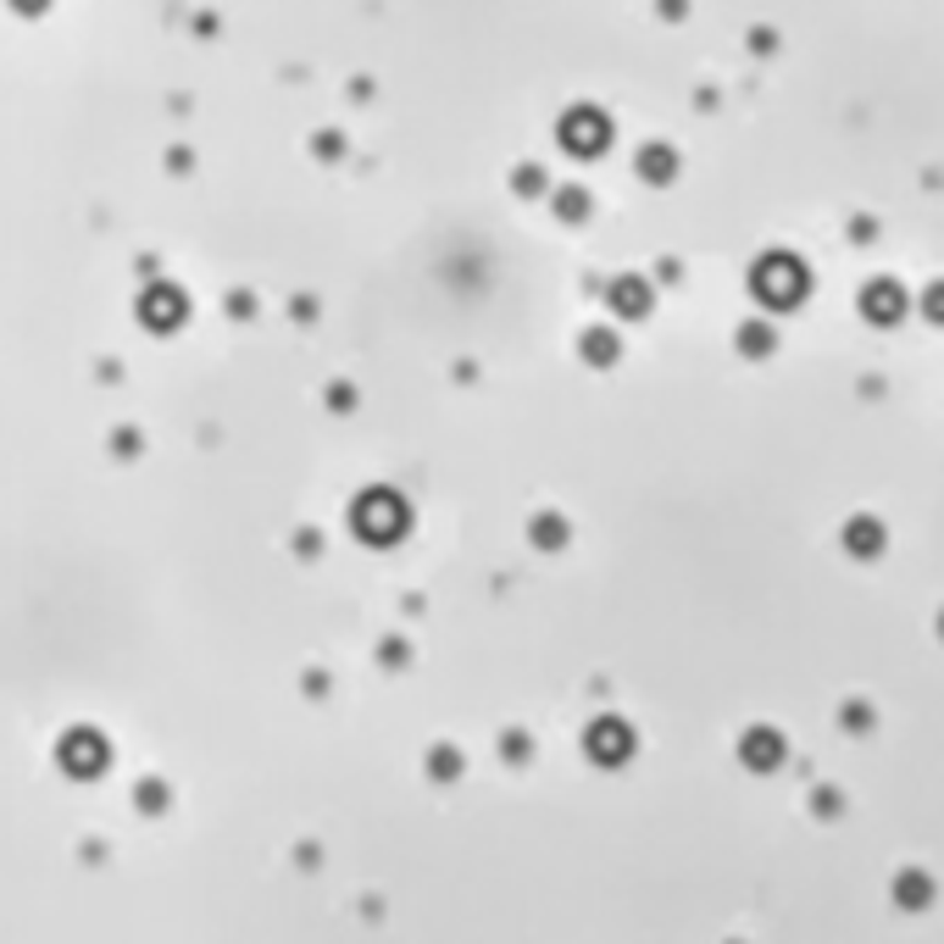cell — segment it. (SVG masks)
I'll use <instances>...</instances> for the list:
<instances>
[{
	"mask_svg": "<svg viewBox=\"0 0 944 944\" xmlns=\"http://www.w3.org/2000/svg\"><path fill=\"white\" fill-rule=\"evenodd\" d=\"M755 290H762L767 306H794L800 295H806V267H800L794 256H767L762 267H755Z\"/></svg>",
	"mask_w": 944,
	"mask_h": 944,
	"instance_id": "obj_1",
	"label": "cell"
},
{
	"mask_svg": "<svg viewBox=\"0 0 944 944\" xmlns=\"http://www.w3.org/2000/svg\"><path fill=\"white\" fill-rule=\"evenodd\" d=\"M862 317L867 322H901L906 317V290L894 278H872L862 290Z\"/></svg>",
	"mask_w": 944,
	"mask_h": 944,
	"instance_id": "obj_2",
	"label": "cell"
},
{
	"mask_svg": "<svg viewBox=\"0 0 944 944\" xmlns=\"http://www.w3.org/2000/svg\"><path fill=\"white\" fill-rule=\"evenodd\" d=\"M844 545H850V556L872 561V556L883 550V528L872 523V516H850V528H844Z\"/></svg>",
	"mask_w": 944,
	"mask_h": 944,
	"instance_id": "obj_3",
	"label": "cell"
},
{
	"mask_svg": "<svg viewBox=\"0 0 944 944\" xmlns=\"http://www.w3.org/2000/svg\"><path fill=\"white\" fill-rule=\"evenodd\" d=\"M778 755H783V739L778 733H750V762L755 767H773Z\"/></svg>",
	"mask_w": 944,
	"mask_h": 944,
	"instance_id": "obj_4",
	"label": "cell"
},
{
	"mask_svg": "<svg viewBox=\"0 0 944 944\" xmlns=\"http://www.w3.org/2000/svg\"><path fill=\"white\" fill-rule=\"evenodd\" d=\"M894 894H901V906H928V894H933V889H928V878H922V872H906Z\"/></svg>",
	"mask_w": 944,
	"mask_h": 944,
	"instance_id": "obj_5",
	"label": "cell"
},
{
	"mask_svg": "<svg viewBox=\"0 0 944 944\" xmlns=\"http://www.w3.org/2000/svg\"><path fill=\"white\" fill-rule=\"evenodd\" d=\"M922 311H928V322H944V283H933L922 295Z\"/></svg>",
	"mask_w": 944,
	"mask_h": 944,
	"instance_id": "obj_6",
	"label": "cell"
}]
</instances>
